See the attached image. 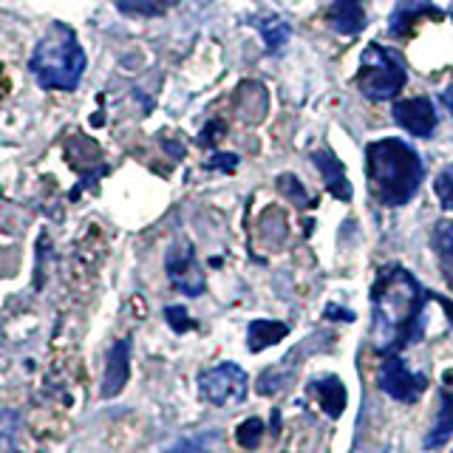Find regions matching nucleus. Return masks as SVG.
Masks as SVG:
<instances>
[{
	"label": "nucleus",
	"mask_w": 453,
	"mask_h": 453,
	"mask_svg": "<svg viewBox=\"0 0 453 453\" xmlns=\"http://www.w3.org/2000/svg\"><path fill=\"white\" fill-rule=\"evenodd\" d=\"M0 80H4V65H0ZM0 91H4V85H0Z\"/></svg>",
	"instance_id": "nucleus-31"
},
{
	"label": "nucleus",
	"mask_w": 453,
	"mask_h": 453,
	"mask_svg": "<svg viewBox=\"0 0 453 453\" xmlns=\"http://www.w3.org/2000/svg\"><path fill=\"white\" fill-rule=\"evenodd\" d=\"M165 269L167 278L173 283V289L188 295V297H198L204 295L207 280H204V269L196 261V250L190 241H176L173 247L165 255Z\"/></svg>",
	"instance_id": "nucleus-7"
},
{
	"label": "nucleus",
	"mask_w": 453,
	"mask_h": 453,
	"mask_svg": "<svg viewBox=\"0 0 453 453\" xmlns=\"http://www.w3.org/2000/svg\"><path fill=\"white\" fill-rule=\"evenodd\" d=\"M434 190H436L439 204H442L448 212H453V162L439 170V176L434 181Z\"/></svg>",
	"instance_id": "nucleus-23"
},
{
	"label": "nucleus",
	"mask_w": 453,
	"mask_h": 453,
	"mask_svg": "<svg viewBox=\"0 0 453 453\" xmlns=\"http://www.w3.org/2000/svg\"><path fill=\"white\" fill-rule=\"evenodd\" d=\"M261 436H264V419H258V417H250V419H244V422L238 425V431H235L238 445H241V448H247V450L258 448Z\"/></svg>",
	"instance_id": "nucleus-22"
},
{
	"label": "nucleus",
	"mask_w": 453,
	"mask_h": 453,
	"mask_svg": "<svg viewBox=\"0 0 453 453\" xmlns=\"http://www.w3.org/2000/svg\"><path fill=\"white\" fill-rule=\"evenodd\" d=\"M326 20L337 35H360L365 28V0H332Z\"/></svg>",
	"instance_id": "nucleus-15"
},
{
	"label": "nucleus",
	"mask_w": 453,
	"mask_h": 453,
	"mask_svg": "<svg viewBox=\"0 0 453 453\" xmlns=\"http://www.w3.org/2000/svg\"><path fill=\"white\" fill-rule=\"evenodd\" d=\"M425 20H445V12L434 6L431 0H403L388 18V35L394 40H405L417 32Z\"/></svg>",
	"instance_id": "nucleus-10"
},
{
	"label": "nucleus",
	"mask_w": 453,
	"mask_h": 453,
	"mask_svg": "<svg viewBox=\"0 0 453 453\" xmlns=\"http://www.w3.org/2000/svg\"><path fill=\"white\" fill-rule=\"evenodd\" d=\"M289 326L280 320H252L247 326V349L258 354L269 346H278L280 340H287Z\"/></svg>",
	"instance_id": "nucleus-17"
},
{
	"label": "nucleus",
	"mask_w": 453,
	"mask_h": 453,
	"mask_svg": "<svg viewBox=\"0 0 453 453\" xmlns=\"http://www.w3.org/2000/svg\"><path fill=\"white\" fill-rule=\"evenodd\" d=\"M131 337H122L111 346L108 357H105V374H103V386H99V396L103 400H113L119 396L127 386V377H131Z\"/></svg>",
	"instance_id": "nucleus-11"
},
{
	"label": "nucleus",
	"mask_w": 453,
	"mask_h": 453,
	"mask_svg": "<svg viewBox=\"0 0 453 453\" xmlns=\"http://www.w3.org/2000/svg\"><path fill=\"white\" fill-rule=\"evenodd\" d=\"M18 428H20V414H18V411H14V408L0 411V453L12 450L14 436H18Z\"/></svg>",
	"instance_id": "nucleus-21"
},
{
	"label": "nucleus",
	"mask_w": 453,
	"mask_h": 453,
	"mask_svg": "<svg viewBox=\"0 0 453 453\" xmlns=\"http://www.w3.org/2000/svg\"><path fill=\"white\" fill-rule=\"evenodd\" d=\"M450 436H453V374H445L442 377V396H439V411L434 417L431 431L422 439V448L436 450V448H442Z\"/></svg>",
	"instance_id": "nucleus-13"
},
{
	"label": "nucleus",
	"mask_w": 453,
	"mask_h": 453,
	"mask_svg": "<svg viewBox=\"0 0 453 453\" xmlns=\"http://www.w3.org/2000/svg\"><path fill=\"white\" fill-rule=\"evenodd\" d=\"M425 292L417 278L400 264H386L372 283V343L388 357L422 337Z\"/></svg>",
	"instance_id": "nucleus-1"
},
{
	"label": "nucleus",
	"mask_w": 453,
	"mask_h": 453,
	"mask_svg": "<svg viewBox=\"0 0 453 453\" xmlns=\"http://www.w3.org/2000/svg\"><path fill=\"white\" fill-rule=\"evenodd\" d=\"M278 190L289 198L292 204H297L301 210H306V207H315L318 202L315 198L309 196V190L303 188L301 181H297V176L295 173H283V176H278Z\"/></svg>",
	"instance_id": "nucleus-20"
},
{
	"label": "nucleus",
	"mask_w": 453,
	"mask_h": 453,
	"mask_svg": "<svg viewBox=\"0 0 453 453\" xmlns=\"http://www.w3.org/2000/svg\"><path fill=\"white\" fill-rule=\"evenodd\" d=\"M368 193L382 207H403L422 188L425 165L422 156L403 139H377L365 148Z\"/></svg>",
	"instance_id": "nucleus-2"
},
{
	"label": "nucleus",
	"mask_w": 453,
	"mask_h": 453,
	"mask_svg": "<svg viewBox=\"0 0 453 453\" xmlns=\"http://www.w3.org/2000/svg\"><path fill=\"white\" fill-rule=\"evenodd\" d=\"M258 35L264 37L269 54H280V49L287 46L292 37V26L287 20H280L278 14H266V18L258 20Z\"/></svg>",
	"instance_id": "nucleus-18"
},
{
	"label": "nucleus",
	"mask_w": 453,
	"mask_h": 453,
	"mask_svg": "<svg viewBox=\"0 0 453 453\" xmlns=\"http://www.w3.org/2000/svg\"><path fill=\"white\" fill-rule=\"evenodd\" d=\"M207 170H221V173H233L238 167V156L235 153H216L212 159H207L204 165Z\"/></svg>",
	"instance_id": "nucleus-27"
},
{
	"label": "nucleus",
	"mask_w": 453,
	"mask_h": 453,
	"mask_svg": "<svg viewBox=\"0 0 453 453\" xmlns=\"http://www.w3.org/2000/svg\"><path fill=\"white\" fill-rule=\"evenodd\" d=\"M323 318L326 320H346V323H351L354 320V311H346L343 306L329 303V306H326V311H323Z\"/></svg>",
	"instance_id": "nucleus-28"
},
{
	"label": "nucleus",
	"mask_w": 453,
	"mask_h": 453,
	"mask_svg": "<svg viewBox=\"0 0 453 453\" xmlns=\"http://www.w3.org/2000/svg\"><path fill=\"white\" fill-rule=\"evenodd\" d=\"M377 386L382 394H388L391 400L411 405L428 391V377L419 374V372H411L408 363L400 357V354H388L380 365Z\"/></svg>",
	"instance_id": "nucleus-6"
},
{
	"label": "nucleus",
	"mask_w": 453,
	"mask_h": 453,
	"mask_svg": "<svg viewBox=\"0 0 453 453\" xmlns=\"http://www.w3.org/2000/svg\"><path fill=\"white\" fill-rule=\"evenodd\" d=\"M306 394L320 405V411L329 419H340V417H343L349 394H346L343 380H340L337 374H323V377L309 380L306 382Z\"/></svg>",
	"instance_id": "nucleus-12"
},
{
	"label": "nucleus",
	"mask_w": 453,
	"mask_h": 453,
	"mask_svg": "<svg viewBox=\"0 0 453 453\" xmlns=\"http://www.w3.org/2000/svg\"><path fill=\"white\" fill-rule=\"evenodd\" d=\"M68 159H71V167L80 170V184H77V190H71V198H80L82 188H91V184H96L108 173V167L103 165V156H99L96 142H91L82 134H74L68 139Z\"/></svg>",
	"instance_id": "nucleus-8"
},
{
	"label": "nucleus",
	"mask_w": 453,
	"mask_h": 453,
	"mask_svg": "<svg viewBox=\"0 0 453 453\" xmlns=\"http://www.w3.org/2000/svg\"><path fill=\"white\" fill-rule=\"evenodd\" d=\"M165 320L176 334H188L190 329H196V320L188 315L184 306H165Z\"/></svg>",
	"instance_id": "nucleus-25"
},
{
	"label": "nucleus",
	"mask_w": 453,
	"mask_h": 453,
	"mask_svg": "<svg viewBox=\"0 0 453 453\" xmlns=\"http://www.w3.org/2000/svg\"><path fill=\"white\" fill-rule=\"evenodd\" d=\"M219 434H198V436H190V439H181V442H176L173 448H170L167 453H207L216 442Z\"/></svg>",
	"instance_id": "nucleus-24"
},
{
	"label": "nucleus",
	"mask_w": 453,
	"mask_h": 453,
	"mask_svg": "<svg viewBox=\"0 0 453 453\" xmlns=\"http://www.w3.org/2000/svg\"><path fill=\"white\" fill-rule=\"evenodd\" d=\"M113 6L127 18H162L176 0H113Z\"/></svg>",
	"instance_id": "nucleus-19"
},
{
	"label": "nucleus",
	"mask_w": 453,
	"mask_h": 453,
	"mask_svg": "<svg viewBox=\"0 0 453 453\" xmlns=\"http://www.w3.org/2000/svg\"><path fill=\"white\" fill-rule=\"evenodd\" d=\"M439 99H442V105H445V111L453 117V85H448V88L439 94Z\"/></svg>",
	"instance_id": "nucleus-30"
},
{
	"label": "nucleus",
	"mask_w": 453,
	"mask_h": 453,
	"mask_svg": "<svg viewBox=\"0 0 453 453\" xmlns=\"http://www.w3.org/2000/svg\"><path fill=\"white\" fill-rule=\"evenodd\" d=\"M226 134V125L221 119H210V125L204 127L202 134H198V145L202 148H210V145H216V142Z\"/></svg>",
	"instance_id": "nucleus-26"
},
{
	"label": "nucleus",
	"mask_w": 453,
	"mask_h": 453,
	"mask_svg": "<svg viewBox=\"0 0 453 453\" xmlns=\"http://www.w3.org/2000/svg\"><path fill=\"white\" fill-rule=\"evenodd\" d=\"M431 247L436 252L439 273H442L445 283L453 289V221H436L431 233Z\"/></svg>",
	"instance_id": "nucleus-16"
},
{
	"label": "nucleus",
	"mask_w": 453,
	"mask_h": 453,
	"mask_svg": "<svg viewBox=\"0 0 453 453\" xmlns=\"http://www.w3.org/2000/svg\"><path fill=\"white\" fill-rule=\"evenodd\" d=\"M309 159H311V165H315V167L320 170L326 190H329L334 198H340V202H349V198H351V184H349V176H346L343 162H340L329 148L311 150Z\"/></svg>",
	"instance_id": "nucleus-14"
},
{
	"label": "nucleus",
	"mask_w": 453,
	"mask_h": 453,
	"mask_svg": "<svg viewBox=\"0 0 453 453\" xmlns=\"http://www.w3.org/2000/svg\"><path fill=\"white\" fill-rule=\"evenodd\" d=\"M250 380L238 363H219L198 377V394L210 405H238L247 400Z\"/></svg>",
	"instance_id": "nucleus-5"
},
{
	"label": "nucleus",
	"mask_w": 453,
	"mask_h": 453,
	"mask_svg": "<svg viewBox=\"0 0 453 453\" xmlns=\"http://www.w3.org/2000/svg\"><path fill=\"white\" fill-rule=\"evenodd\" d=\"M357 88L365 99L372 103H388L396 94L405 88V68L400 63V57L388 51L380 42H368L365 51L360 54V65H357Z\"/></svg>",
	"instance_id": "nucleus-4"
},
{
	"label": "nucleus",
	"mask_w": 453,
	"mask_h": 453,
	"mask_svg": "<svg viewBox=\"0 0 453 453\" xmlns=\"http://www.w3.org/2000/svg\"><path fill=\"white\" fill-rule=\"evenodd\" d=\"M85 63L88 60H85L74 28L65 23H51L28 57V71L46 91H77L85 74Z\"/></svg>",
	"instance_id": "nucleus-3"
},
{
	"label": "nucleus",
	"mask_w": 453,
	"mask_h": 453,
	"mask_svg": "<svg viewBox=\"0 0 453 453\" xmlns=\"http://www.w3.org/2000/svg\"><path fill=\"white\" fill-rule=\"evenodd\" d=\"M394 113V122L405 127L408 134H414V136H422V139H428L434 136L436 131V108L428 96H408V99H400V103H394L391 108Z\"/></svg>",
	"instance_id": "nucleus-9"
},
{
	"label": "nucleus",
	"mask_w": 453,
	"mask_h": 453,
	"mask_svg": "<svg viewBox=\"0 0 453 453\" xmlns=\"http://www.w3.org/2000/svg\"><path fill=\"white\" fill-rule=\"evenodd\" d=\"M428 297H431V301H436L439 306H442L445 318L450 320V329H453V301H450V297H445V295H434V292H428Z\"/></svg>",
	"instance_id": "nucleus-29"
},
{
	"label": "nucleus",
	"mask_w": 453,
	"mask_h": 453,
	"mask_svg": "<svg viewBox=\"0 0 453 453\" xmlns=\"http://www.w3.org/2000/svg\"><path fill=\"white\" fill-rule=\"evenodd\" d=\"M450 453H453V450H450Z\"/></svg>",
	"instance_id": "nucleus-32"
}]
</instances>
